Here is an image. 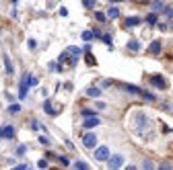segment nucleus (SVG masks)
<instances>
[{"label": "nucleus", "mask_w": 173, "mask_h": 170, "mask_svg": "<svg viewBox=\"0 0 173 170\" xmlns=\"http://www.w3.org/2000/svg\"><path fill=\"white\" fill-rule=\"evenodd\" d=\"M146 127H148V117L144 113H136L134 115V129H136V133H144Z\"/></svg>", "instance_id": "1"}, {"label": "nucleus", "mask_w": 173, "mask_h": 170, "mask_svg": "<svg viewBox=\"0 0 173 170\" xmlns=\"http://www.w3.org/2000/svg\"><path fill=\"white\" fill-rule=\"evenodd\" d=\"M111 158V154H109V148L107 146H99L97 150H95V160H99V162H107Z\"/></svg>", "instance_id": "2"}, {"label": "nucleus", "mask_w": 173, "mask_h": 170, "mask_svg": "<svg viewBox=\"0 0 173 170\" xmlns=\"http://www.w3.org/2000/svg\"><path fill=\"white\" fill-rule=\"evenodd\" d=\"M83 146L87 148V150H93V148H97V135L95 133H85L83 135Z\"/></svg>", "instance_id": "3"}, {"label": "nucleus", "mask_w": 173, "mask_h": 170, "mask_svg": "<svg viewBox=\"0 0 173 170\" xmlns=\"http://www.w3.org/2000/svg\"><path fill=\"white\" fill-rule=\"evenodd\" d=\"M122 164H124V156H122V154H113V156L107 160V166H109V170H118Z\"/></svg>", "instance_id": "4"}, {"label": "nucleus", "mask_w": 173, "mask_h": 170, "mask_svg": "<svg viewBox=\"0 0 173 170\" xmlns=\"http://www.w3.org/2000/svg\"><path fill=\"white\" fill-rule=\"evenodd\" d=\"M29 76L31 74H25L23 76V80H21V84H19V98H27V90H29Z\"/></svg>", "instance_id": "5"}, {"label": "nucleus", "mask_w": 173, "mask_h": 170, "mask_svg": "<svg viewBox=\"0 0 173 170\" xmlns=\"http://www.w3.org/2000/svg\"><path fill=\"white\" fill-rule=\"evenodd\" d=\"M17 135V129H14L13 125H0V137H4V139H13Z\"/></svg>", "instance_id": "6"}, {"label": "nucleus", "mask_w": 173, "mask_h": 170, "mask_svg": "<svg viewBox=\"0 0 173 170\" xmlns=\"http://www.w3.org/2000/svg\"><path fill=\"white\" fill-rule=\"evenodd\" d=\"M151 84H152V86H157V88H161V90H165V88H167L165 78H163L161 74H155V76H151Z\"/></svg>", "instance_id": "7"}, {"label": "nucleus", "mask_w": 173, "mask_h": 170, "mask_svg": "<svg viewBox=\"0 0 173 170\" xmlns=\"http://www.w3.org/2000/svg\"><path fill=\"white\" fill-rule=\"evenodd\" d=\"M148 54L151 55H159L161 54V41H151V45H148Z\"/></svg>", "instance_id": "8"}, {"label": "nucleus", "mask_w": 173, "mask_h": 170, "mask_svg": "<svg viewBox=\"0 0 173 170\" xmlns=\"http://www.w3.org/2000/svg\"><path fill=\"white\" fill-rule=\"evenodd\" d=\"M85 129H93V127H97V125H101V119L99 117H93V119H85Z\"/></svg>", "instance_id": "9"}, {"label": "nucleus", "mask_w": 173, "mask_h": 170, "mask_svg": "<svg viewBox=\"0 0 173 170\" xmlns=\"http://www.w3.org/2000/svg\"><path fill=\"white\" fill-rule=\"evenodd\" d=\"M85 94L91 96V98H97V96H101V88H97V86H89V88L85 90Z\"/></svg>", "instance_id": "10"}, {"label": "nucleus", "mask_w": 173, "mask_h": 170, "mask_svg": "<svg viewBox=\"0 0 173 170\" xmlns=\"http://www.w3.org/2000/svg\"><path fill=\"white\" fill-rule=\"evenodd\" d=\"M134 25H140V17H128L124 20V27H134Z\"/></svg>", "instance_id": "11"}, {"label": "nucleus", "mask_w": 173, "mask_h": 170, "mask_svg": "<svg viewBox=\"0 0 173 170\" xmlns=\"http://www.w3.org/2000/svg\"><path fill=\"white\" fill-rule=\"evenodd\" d=\"M105 14H107L109 19H120V8H118V6H109Z\"/></svg>", "instance_id": "12"}, {"label": "nucleus", "mask_w": 173, "mask_h": 170, "mask_svg": "<svg viewBox=\"0 0 173 170\" xmlns=\"http://www.w3.org/2000/svg\"><path fill=\"white\" fill-rule=\"evenodd\" d=\"M124 90H128V92H132V94H142V88L132 86V84H124Z\"/></svg>", "instance_id": "13"}, {"label": "nucleus", "mask_w": 173, "mask_h": 170, "mask_svg": "<svg viewBox=\"0 0 173 170\" xmlns=\"http://www.w3.org/2000/svg\"><path fill=\"white\" fill-rule=\"evenodd\" d=\"M128 49H130V51H138V49H140V41L138 39L128 41Z\"/></svg>", "instance_id": "14"}, {"label": "nucleus", "mask_w": 173, "mask_h": 170, "mask_svg": "<svg viewBox=\"0 0 173 170\" xmlns=\"http://www.w3.org/2000/svg\"><path fill=\"white\" fill-rule=\"evenodd\" d=\"M140 96H142L144 101H148V102H155V101H157V96L152 94V92H146V90H142V94H140Z\"/></svg>", "instance_id": "15"}, {"label": "nucleus", "mask_w": 173, "mask_h": 170, "mask_svg": "<svg viewBox=\"0 0 173 170\" xmlns=\"http://www.w3.org/2000/svg\"><path fill=\"white\" fill-rule=\"evenodd\" d=\"M6 113L8 115H14V113H21V105H10L6 109Z\"/></svg>", "instance_id": "16"}, {"label": "nucleus", "mask_w": 173, "mask_h": 170, "mask_svg": "<svg viewBox=\"0 0 173 170\" xmlns=\"http://www.w3.org/2000/svg\"><path fill=\"white\" fill-rule=\"evenodd\" d=\"M43 109H45V113H48V115H52V117H54V107H52V102H49V101H45V102H43Z\"/></svg>", "instance_id": "17"}, {"label": "nucleus", "mask_w": 173, "mask_h": 170, "mask_svg": "<svg viewBox=\"0 0 173 170\" xmlns=\"http://www.w3.org/2000/svg\"><path fill=\"white\" fill-rule=\"evenodd\" d=\"M163 13H165V17H167V19H169V20H173V6H171V4L163 8Z\"/></svg>", "instance_id": "18"}, {"label": "nucleus", "mask_w": 173, "mask_h": 170, "mask_svg": "<svg viewBox=\"0 0 173 170\" xmlns=\"http://www.w3.org/2000/svg\"><path fill=\"white\" fill-rule=\"evenodd\" d=\"M4 66H6V74L10 76L13 74V64H10V60H8V55H4Z\"/></svg>", "instance_id": "19"}, {"label": "nucleus", "mask_w": 173, "mask_h": 170, "mask_svg": "<svg viewBox=\"0 0 173 170\" xmlns=\"http://www.w3.org/2000/svg\"><path fill=\"white\" fill-rule=\"evenodd\" d=\"M95 115H97V113H95L93 109H85V111H83V117H85V119H93Z\"/></svg>", "instance_id": "20"}, {"label": "nucleus", "mask_w": 173, "mask_h": 170, "mask_svg": "<svg viewBox=\"0 0 173 170\" xmlns=\"http://www.w3.org/2000/svg\"><path fill=\"white\" fill-rule=\"evenodd\" d=\"M157 19H159V17H157L155 13H151L148 17H146V23H148V25H157Z\"/></svg>", "instance_id": "21"}, {"label": "nucleus", "mask_w": 173, "mask_h": 170, "mask_svg": "<svg viewBox=\"0 0 173 170\" xmlns=\"http://www.w3.org/2000/svg\"><path fill=\"white\" fill-rule=\"evenodd\" d=\"M81 37H83V41H91L93 37H95V35H93V31H85V33L81 35Z\"/></svg>", "instance_id": "22"}, {"label": "nucleus", "mask_w": 173, "mask_h": 170, "mask_svg": "<svg viewBox=\"0 0 173 170\" xmlns=\"http://www.w3.org/2000/svg\"><path fill=\"white\" fill-rule=\"evenodd\" d=\"M74 168H76V170H89V164H85V162H74Z\"/></svg>", "instance_id": "23"}, {"label": "nucleus", "mask_w": 173, "mask_h": 170, "mask_svg": "<svg viewBox=\"0 0 173 170\" xmlns=\"http://www.w3.org/2000/svg\"><path fill=\"white\" fill-rule=\"evenodd\" d=\"M85 60H87V64H89V66H95V57L91 55V51H89V54H85Z\"/></svg>", "instance_id": "24"}, {"label": "nucleus", "mask_w": 173, "mask_h": 170, "mask_svg": "<svg viewBox=\"0 0 173 170\" xmlns=\"http://www.w3.org/2000/svg\"><path fill=\"white\" fill-rule=\"evenodd\" d=\"M163 8H165L163 2H152V13H155V10H163Z\"/></svg>", "instance_id": "25"}, {"label": "nucleus", "mask_w": 173, "mask_h": 170, "mask_svg": "<svg viewBox=\"0 0 173 170\" xmlns=\"http://www.w3.org/2000/svg\"><path fill=\"white\" fill-rule=\"evenodd\" d=\"M49 70H56V72H62V68H60V64H56V61H49Z\"/></svg>", "instance_id": "26"}, {"label": "nucleus", "mask_w": 173, "mask_h": 170, "mask_svg": "<svg viewBox=\"0 0 173 170\" xmlns=\"http://www.w3.org/2000/svg\"><path fill=\"white\" fill-rule=\"evenodd\" d=\"M25 152H27V146H19V148H17V152H14V154H17V156H23Z\"/></svg>", "instance_id": "27"}, {"label": "nucleus", "mask_w": 173, "mask_h": 170, "mask_svg": "<svg viewBox=\"0 0 173 170\" xmlns=\"http://www.w3.org/2000/svg\"><path fill=\"white\" fill-rule=\"evenodd\" d=\"M83 6H85V8H95V2H93V0H85Z\"/></svg>", "instance_id": "28"}, {"label": "nucleus", "mask_w": 173, "mask_h": 170, "mask_svg": "<svg viewBox=\"0 0 173 170\" xmlns=\"http://www.w3.org/2000/svg\"><path fill=\"white\" fill-rule=\"evenodd\" d=\"M95 19H97V20H101V23H103V20L107 19V14H105V13H97V14H95Z\"/></svg>", "instance_id": "29"}, {"label": "nucleus", "mask_w": 173, "mask_h": 170, "mask_svg": "<svg viewBox=\"0 0 173 170\" xmlns=\"http://www.w3.org/2000/svg\"><path fill=\"white\" fill-rule=\"evenodd\" d=\"M31 86H37V78H35V76H29V88H31Z\"/></svg>", "instance_id": "30"}, {"label": "nucleus", "mask_w": 173, "mask_h": 170, "mask_svg": "<svg viewBox=\"0 0 173 170\" xmlns=\"http://www.w3.org/2000/svg\"><path fill=\"white\" fill-rule=\"evenodd\" d=\"M142 168H144V170H155V166H152V162H148V160H146Z\"/></svg>", "instance_id": "31"}, {"label": "nucleus", "mask_w": 173, "mask_h": 170, "mask_svg": "<svg viewBox=\"0 0 173 170\" xmlns=\"http://www.w3.org/2000/svg\"><path fill=\"white\" fill-rule=\"evenodd\" d=\"M93 35H95V37H97V39H103V33H101V31H99V29H93Z\"/></svg>", "instance_id": "32"}, {"label": "nucleus", "mask_w": 173, "mask_h": 170, "mask_svg": "<svg viewBox=\"0 0 173 170\" xmlns=\"http://www.w3.org/2000/svg\"><path fill=\"white\" fill-rule=\"evenodd\" d=\"M58 160H60V162H62L64 166H68V164H70V162H68V158H66V156H58Z\"/></svg>", "instance_id": "33"}, {"label": "nucleus", "mask_w": 173, "mask_h": 170, "mask_svg": "<svg viewBox=\"0 0 173 170\" xmlns=\"http://www.w3.org/2000/svg\"><path fill=\"white\" fill-rule=\"evenodd\" d=\"M27 45H29V49H35V47H37V43H35V39H29V41H27Z\"/></svg>", "instance_id": "34"}, {"label": "nucleus", "mask_w": 173, "mask_h": 170, "mask_svg": "<svg viewBox=\"0 0 173 170\" xmlns=\"http://www.w3.org/2000/svg\"><path fill=\"white\" fill-rule=\"evenodd\" d=\"M159 170H173V166H171V164H161Z\"/></svg>", "instance_id": "35"}, {"label": "nucleus", "mask_w": 173, "mask_h": 170, "mask_svg": "<svg viewBox=\"0 0 173 170\" xmlns=\"http://www.w3.org/2000/svg\"><path fill=\"white\" fill-rule=\"evenodd\" d=\"M101 41H105L107 45H111V35H103V39H101Z\"/></svg>", "instance_id": "36"}, {"label": "nucleus", "mask_w": 173, "mask_h": 170, "mask_svg": "<svg viewBox=\"0 0 173 170\" xmlns=\"http://www.w3.org/2000/svg\"><path fill=\"white\" fill-rule=\"evenodd\" d=\"M37 166H39V168H48V162H45V160H39Z\"/></svg>", "instance_id": "37"}, {"label": "nucleus", "mask_w": 173, "mask_h": 170, "mask_svg": "<svg viewBox=\"0 0 173 170\" xmlns=\"http://www.w3.org/2000/svg\"><path fill=\"white\" fill-rule=\"evenodd\" d=\"M13 170H27V164H19V166H14Z\"/></svg>", "instance_id": "38"}, {"label": "nucleus", "mask_w": 173, "mask_h": 170, "mask_svg": "<svg viewBox=\"0 0 173 170\" xmlns=\"http://www.w3.org/2000/svg\"><path fill=\"white\" fill-rule=\"evenodd\" d=\"M95 107H97V111H103V109H105V102H97Z\"/></svg>", "instance_id": "39"}, {"label": "nucleus", "mask_w": 173, "mask_h": 170, "mask_svg": "<svg viewBox=\"0 0 173 170\" xmlns=\"http://www.w3.org/2000/svg\"><path fill=\"white\" fill-rule=\"evenodd\" d=\"M124 170H138V168H136V164H128Z\"/></svg>", "instance_id": "40"}, {"label": "nucleus", "mask_w": 173, "mask_h": 170, "mask_svg": "<svg viewBox=\"0 0 173 170\" xmlns=\"http://www.w3.org/2000/svg\"><path fill=\"white\" fill-rule=\"evenodd\" d=\"M109 84H111L109 80H101V86H103V88H107V86H109Z\"/></svg>", "instance_id": "41"}]
</instances>
